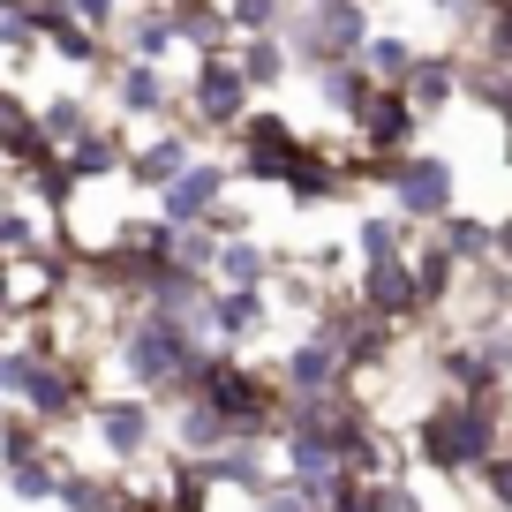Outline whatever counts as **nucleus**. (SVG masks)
<instances>
[{"label": "nucleus", "mask_w": 512, "mask_h": 512, "mask_svg": "<svg viewBox=\"0 0 512 512\" xmlns=\"http://www.w3.org/2000/svg\"><path fill=\"white\" fill-rule=\"evenodd\" d=\"M211 475V490H241V497H264L272 490V460H264V437H226L219 452H211V460H196Z\"/></svg>", "instance_id": "6ab92c4d"}, {"label": "nucleus", "mask_w": 512, "mask_h": 512, "mask_svg": "<svg viewBox=\"0 0 512 512\" xmlns=\"http://www.w3.org/2000/svg\"><path fill=\"white\" fill-rule=\"evenodd\" d=\"M407 256H415V294H422V309H430V317H445L452 294H460V272H467V264H460L437 234H422Z\"/></svg>", "instance_id": "aec40b11"}, {"label": "nucleus", "mask_w": 512, "mask_h": 512, "mask_svg": "<svg viewBox=\"0 0 512 512\" xmlns=\"http://www.w3.org/2000/svg\"><path fill=\"white\" fill-rule=\"evenodd\" d=\"M0 400L23 407V415H38L53 437H68L83 415H91L98 377H91V362H76V354H31L16 339V347H0Z\"/></svg>", "instance_id": "7ed1b4c3"}, {"label": "nucleus", "mask_w": 512, "mask_h": 512, "mask_svg": "<svg viewBox=\"0 0 512 512\" xmlns=\"http://www.w3.org/2000/svg\"><path fill=\"white\" fill-rule=\"evenodd\" d=\"M309 83H317V106H324V113H339L347 128H354V113H362V98L377 91V76H369L362 61H332V68H317Z\"/></svg>", "instance_id": "a878e982"}, {"label": "nucleus", "mask_w": 512, "mask_h": 512, "mask_svg": "<svg viewBox=\"0 0 512 512\" xmlns=\"http://www.w3.org/2000/svg\"><path fill=\"white\" fill-rule=\"evenodd\" d=\"M272 287H219L211 279V309H204V324H211V339L219 347H241V339H256V332H272Z\"/></svg>", "instance_id": "4468645a"}, {"label": "nucleus", "mask_w": 512, "mask_h": 512, "mask_svg": "<svg viewBox=\"0 0 512 512\" xmlns=\"http://www.w3.org/2000/svg\"><path fill=\"white\" fill-rule=\"evenodd\" d=\"M174 31H181V53H219V46H234L226 0H174Z\"/></svg>", "instance_id": "bb28decb"}, {"label": "nucleus", "mask_w": 512, "mask_h": 512, "mask_svg": "<svg viewBox=\"0 0 512 512\" xmlns=\"http://www.w3.org/2000/svg\"><path fill=\"white\" fill-rule=\"evenodd\" d=\"M226 23H234V38L279 31V23H287V0H226Z\"/></svg>", "instance_id": "72a5a7b5"}, {"label": "nucleus", "mask_w": 512, "mask_h": 512, "mask_svg": "<svg viewBox=\"0 0 512 512\" xmlns=\"http://www.w3.org/2000/svg\"><path fill=\"white\" fill-rule=\"evenodd\" d=\"M16 324V294H8V264H0V332Z\"/></svg>", "instance_id": "79ce46f5"}, {"label": "nucleus", "mask_w": 512, "mask_h": 512, "mask_svg": "<svg viewBox=\"0 0 512 512\" xmlns=\"http://www.w3.org/2000/svg\"><path fill=\"white\" fill-rule=\"evenodd\" d=\"M354 144H369V151H415L422 144V113L407 106L400 83H377V91L362 98V113H354Z\"/></svg>", "instance_id": "f8f14e48"}, {"label": "nucleus", "mask_w": 512, "mask_h": 512, "mask_svg": "<svg viewBox=\"0 0 512 512\" xmlns=\"http://www.w3.org/2000/svg\"><path fill=\"white\" fill-rule=\"evenodd\" d=\"M46 211L31 204V196H16V204H0V264H16V256H31V249H46Z\"/></svg>", "instance_id": "7c9ffc66"}, {"label": "nucleus", "mask_w": 512, "mask_h": 512, "mask_svg": "<svg viewBox=\"0 0 512 512\" xmlns=\"http://www.w3.org/2000/svg\"><path fill=\"white\" fill-rule=\"evenodd\" d=\"M309 136L294 128V113L279 106H249L234 121V136H226V159H234V189H279V174L294 166V151H302Z\"/></svg>", "instance_id": "423d86ee"}, {"label": "nucleus", "mask_w": 512, "mask_h": 512, "mask_svg": "<svg viewBox=\"0 0 512 512\" xmlns=\"http://www.w3.org/2000/svg\"><path fill=\"white\" fill-rule=\"evenodd\" d=\"M256 106V83L241 76L234 46L219 53H189V83H181V121L189 136H234V121Z\"/></svg>", "instance_id": "39448f33"}, {"label": "nucleus", "mask_w": 512, "mask_h": 512, "mask_svg": "<svg viewBox=\"0 0 512 512\" xmlns=\"http://www.w3.org/2000/svg\"><path fill=\"white\" fill-rule=\"evenodd\" d=\"M106 98H113V121H151V128H166V121H181V91L166 83V68L159 61H113V76H106Z\"/></svg>", "instance_id": "9d476101"}, {"label": "nucleus", "mask_w": 512, "mask_h": 512, "mask_svg": "<svg viewBox=\"0 0 512 512\" xmlns=\"http://www.w3.org/2000/svg\"><path fill=\"white\" fill-rule=\"evenodd\" d=\"M211 347H219V339H211L204 324H189V317H166V309H128L121 332H113V369H121L128 392H144V400L174 407V400H189V377H196V362H204Z\"/></svg>", "instance_id": "f03ea898"}, {"label": "nucleus", "mask_w": 512, "mask_h": 512, "mask_svg": "<svg viewBox=\"0 0 512 512\" xmlns=\"http://www.w3.org/2000/svg\"><path fill=\"white\" fill-rule=\"evenodd\" d=\"M422 8H437V16H452V8H460V0H422Z\"/></svg>", "instance_id": "a18cd8bd"}, {"label": "nucleus", "mask_w": 512, "mask_h": 512, "mask_svg": "<svg viewBox=\"0 0 512 512\" xmlns=\"http://www.w3.org/2000/svg\"><path fill=\"white\" fill-rule=\"evenodd\" d=\"M505 437H512V384H490V392H445L437 384L422 400L415 430H407V460L437 482H475L505 452Z\"/></svg>", "instance_id": "f257e3e1"}, {"label": "nucleus", "mask_w": 512, "mask_h": 512, "mask_svg": "<svg viewBox=\"0 0 512 512\" xmlns=\"http://www.w3.org/2000/svg\"><path fill=\"white\" fill-rule=\"evenodd\" d=\"M249 512H317V505H309V490H302V482H287V475H279L264 497H249Z\"/></svg>", "instance_id": "58836bf2"}, {"label": "nucleus", "mask_w": 512, "mask_h": 512, "mask_svg": "<svg viewBox=\"0 0 512 512\" xmlns=\"http://www.w3.org/2000/svg\"><path fill=\"white\" fill-rule=\"evenodd\" d=\"M196 226H211V234H219V241H234V234H249V204H241V196L226 189V196H219V204H211V211H204V219H196Z\"/></svg>", "instance_id": "e433bc0d"}, {"label": "nucleus", "mask_w": 512, "mask_h": 512, "mask_svg": "<svg viewBox=\"0 0 512 512\" xmlns=\"http://www.w3.org/2000/svg\"><path fill=\"white\" fill-rule=\"evenodd\" d=\"M497 362H505V384H512V317L497 324Z\"/></svg>", "instance_id": "37998d69"}, {"label": "nucleus", "mask_w": 512, "mask_h": 512, "mask_svg": "<svg viewBox=\"0 0 512 512\" xmlns=\"http://www.w3.org/2000/svg\"><path fill=\"white\" fill-rule=\"evenodd\" d=\"M497 166H512V113L497 121Z\"/></svg>", "instance_id": "c03bdc74"}, {"label": "nucleus", "mask_w": 512, "mask_h": 512, "mask_svg": "<svg viewBox=\"0 0 512 512\" xmlns=\"http://www.w3.org/2000/svg\"><path fill=\"white\" fill-rule=\"evenodd\" d=\"M430 234L445 241L460 264H490V256H497V219H482V211H467V204H452L445 219L430 226Z\"/></svg>", "instance_id": "b1692460"}, {"label": "nucleus", "mask_w": 512, "mask_h": 512, "mask_svg": "<svg viewBox=\"0 0 512 512\" xmlns=\"http://www.w3.org/2000/svg\"><path fill=\"white\" fill-rule=\"evenodd\" d=\"M189 159H196V136H189V128H174V121H166L159 136L128 144V166H121V181H128V189H144V196H159V189H166V181H174Z\"/></svg>", "instance_id": "2eb2a0df"}, {"label": "nucleus", "mask_w": 512, "mask_h": 512, "mask_svg": "<svg viewBox=\"0 0 512 512\" xmlns=\"http://www.w3.org/2000/svg\"><path fill=\"white\" fill-rule=\"evenodd\" d=\"M354 302L362 309H377L384 324H430V309H422V294H415V256H362L354 264Z\"/></svg>", "instance_id": "1a4fd4ad"}, {"label": "nucleus", "mask_w": 512, "mask_h": 512, "mask_svg": "<svg viewBox=\"0 0 512 512\" xmlns=\"http://www.w3.org/2000/svg\"><path fill=\"white\" fill-rule=\"evenodd\" d=\"M0 490L16 497V505H53V497H61V437H53V452H38V460H8L0 467Z\"/></svg>", "instance_id": "393cba45"}, {"label": "nucleus", "mask_w": 512, "mask_h": 512, "mask_svg": "<svg viewBox=\"0 0 512 512\" xmlns=\"http://www.w3.org/2000/svg\"><path fill=\"white\" fill-rule=\"evenodd\" d=\"M407 249H415V219H400L392 204L354 219V264H362V256H407Z\"/></svg>", "instance_id": "cd10ccee"}, {"label": "nucleus", "mask_w": 512, "mask_h": 512, "mask_svg": "<svg viewBox=\"0 0 512 512\" xmlns=\"http://www.w3.org/2000/svg\"><path fill=\"white\" fill-rule=\"evenodd\" d=\"M369 512H422V490L407 475H377L369 482Z\"/></svg>", "instance_id": "f704fd0d"}, {"label": "nucleus", "mask_w": 512, "mask_h": 512, "mask_svg": "<svg viewBox=\"0 0 512 512\" xmlns=\"http://www.w3.org/2000/svg\"><path fill=\"white\" fill-rule=\"evenodd\" d=\"M189 400H204L234 437H264V445H272L279 437V400H287V392H279L272 369L241 362V347H211L204 362H196V377H189Z\"/></svg>", "instance_id": "20e7f679"}, {"label": "nucleus", "mask_w": 512, "mask_h": 512, "mask_svg": "<svg viewBox=\"0 0 512 512\" xmlns=\"http://www.w3.org/2000/svg\"><path fill=\"white\" fill-rule=\"evenodd\" d=\"M76 23H83V31H106V38H113V23H121V0H76Z\"/></svg>", "instance_id": "ea45409f"}, {"label": "nucleus", "mask_w": 512, "mask_h": 512, "mask_svg": "<svg viewBox=\"0 0 512 512\" xmlns=\"http://www.w3.org/2000/svg\"><path fill=\"white\" fill-rule=\"evenodd\" d=\"M113 46H121L128 61H159V68H166V53L181 46V31H174V0H136V8H121V23H113Z\"/></svg>", "instance_id": "dca6fc26"}, {"label": "nucleus", "mask_w": 512, "mask_h": 512, "mask_svg": "<svg viewBox=\"0 0 512 512\" xmlns=\"http://www.w3.org/2000/svg\"><path fill=\"white\" fill-rule=\"evenodd\" d=\"M234 61H241V76L256 83V98H272V91H287V83H294V53H287V38H279V31L234 38Z\"/></svg>", "instance_id": "412c9836"}, {"label": "nucleus", "mask_w": 512, "mask_h": 512, "mask_svg": "<svg viewBox=\"0 0 512 512\" xmlns=\"http://www.w3.org/2000/svg\"><path fill=\"white\" fill-rule=\"evenodd\" d=\"M113 497H121V467H113V475L61 467V497H53V505H61V512H113Z\"/></svg>", "instance_id": "c756f323"}, {"label": "nucleus", "mask_w": 512, "mask_h": 512, "mask_svg": "<svg viewBox=\"0 0 512 512\" xmlns=\"http://www.w3.org/2000/svg\"><path fill=\"white\" fill-rule=\"evenodd\" d=\"M475 490L490 497V512H512V437H505V452H497V460L475 475Z\"/></svg>", "instance_id": "c9c22d12"}, {"label": "nucleus", "mask_w": 512, "mask_h": 512, "mask_svg": "<svg viewBox=\"0 0 512 512\" xmlns=\"http://www.w3.org/2000/svg\"><path fill=\"white\" fill-rule=\"evenodd\" d=\"M91 121H98V106H91L83 91H46V98H38V128H46V144H53V151L76 144Z\"/></svg>", "instance_id": "c85d7f7f"}, {"label": "nucleus", "mask_w": 512, "mask_h": 512, "mask_svg": "<svg viewBox=\"0 0 512 512\" xmlns=\"http://www.w3.org/2000/svg\"><path fill=\"white\" fill-rule=\"evenodd\" d=\"M272 377H279V392H332V384H354V369H347V354H339V339L324 324H302Z\"/></svg>", "instance_id": "9b49d317"}, {"label": "nucleus", "mask_w": 512, "mask_h": 512, "mask_svg": "<svg viewBox=\"0 0 512 512\" xmlns=\"http://www.w3.org/2000/svg\"><path fill=\"white\" fill-rule=\"evenodd\" d=\"M166 437H174V452H189V460H211L234 430H226L204 400H174V407H166Z\"/></svg>", "instance_id": "4be33fe9"}, {"label": "nucleus", "mask_w": 512, "mask_h": 512, "mask_svg": "<svg viewBox=\"0 0 512 512\" xmlns=\"http://www.w3.org/2000/svg\"><path fill=\"white\" fill-rule=\"evenodd\" d=\"M23 23H31L38 38H53V31L76 23V0H23Z\"/></svg>", "instance_id": "4c0bfd02"}, {"label": "nucleus", "mask_w": 512, "mask_h": 512, "mask_svg": "<svg viewBox=\"0 0 512 512\" xmlns=\"http://www.w3.org/2000/svg\"><path fill=\"white\" fill-rule=\"evenodd\" d=\"M272 272H279V256L264 249L256 234L219 241V264H211V279H219V287H272Z\"/></svg>", "instance_id": "5701e85b"}, {"label": "nucleus", "mask_w": 512, "mask_h": 512, "mask_svg": "<svg viewBox=\"0 0 512 512\" xmlns=\"http://www.w3.org/2000/svg\"><path fill=\"white\" fill-rule=\"evenodd\" d=\"M384 204L400 211V219H415V226H437L452 204H460V166H452L445 151L415 144L400 159V174H392V189H384Z\"/></svg>", "instance_id": "0eeeda50"}, {"label": "nucleus", "mask_w": 512, "mask_h": 512, "mask_svg": "<svg viewBox=\"0 0 512 512\" xmlns=\"http://www.w3.org/2000/svg\"><path fill=\"white\" fill-rule=\"evenodd\" d=\"M16 8H23V0H0V16H16Z\"/></svg>", "instance_id": "49530a36"}, {"label": "nucleus", "mask_w": 512, "mask_h": 512, "mask_svg": "<svg viewBox=\"0 0 512 512\" xmlns=\"http://www.w3.org/2000/svg\"><path fill=\"white\" fill-rule=\"evenodd\" d=\"M0 189H8V166H0Z\"/></svg>", "instance_id": "de8ad7c7"}, {"label": "nucleus", "mask_w": 512, "mask_h": 512, "mask_svg": "<svg viewBox=\"0 0 512 512\" xmlns=\"http://www.w3.org/2000/svg\"><path fill=\"white\" fill-rule=\"evenodd\" d=\"M497 264H505V272H512V211H505V219H497Z\"/></svg>", "instance_id": "a19ab883"}, {"label": "nucleus", "mask_w": 512, "mask_h": 512, "mask_svg": "<svg viewBox=\"0 0 512 512\" xmlns=\"http://www.w3.org/2000/svg\"><path fill=\"white\" fill-rule=\"evenodd\" d=\"M83 422H91V437L106 445L113 467H136L159 452V400H144V392H98Z\"/></svg>", "instance_id": "6e6552de"}, {"label": "nucleus", "mask_w": 512, "mask_h": 512, "mask_svg": "<svg viewBox=\"0 0 512 512\" xmlns=\"http://www.w3.org/2000/svg\"><path fill=\"white\" fill-rule=\"evenodd\" d=\"M166 256H174V264H189V272H211V264H219V234H211V226H166Z\"/></svg>", "instance_id": "473e14b6"}, {"label": "nucleus", "mask_w": 512, "mask_h": 512, "mask_svg": "<svg viewBox=\"0 0 512 512\" xmlns=\"http://www.w3.org/2000/svg\"><path fill=\"white\" fill-rule=\"evenodd\" d=\"M234 189V159H211V151H196L189 166H181L174 181L159 189V219H174V226H189V219H204L219 196Z\"/></svg>", "instance_id": "ddd939ff"}, {"label": "nucleus", "mask_w": 512, "mask_h": 512, "mask_svg": "<svg viewBox=\"0 0 512 512\" xmlns=\"http://www.w3.org/2000/svg\"><path fill=\"white\" fill-rule=\"evenodd\" d=\"M415 53H422V46H415L407 31H369V38H362V68H369L377 83H407Z\"/></svg>", "instance_id": "2f4dec72"}, {"label": "nucleus", "mask_w": 512, "mask_h": 512, "mask_svg": "<svg viewBox=\"0 0 512 512\" xmlns=\"http://www.w3.org/2000/svg\"><path fill=\"white\" fill-rule=\"evenodd\" d=\"M407 106L422 113V121H445L452 106H460V46L445 53H415V68H407Z\"/></svg>", "instance_id": "a211bd4d"}, {"label": "nucleus", "mask_w": 512, "mask_h": 512, "mask_svg": "<svg viewBox=\"0 0 512 512\" xmlns=\"http://www.w3.org/2000/svg\"><path fill=\"white\" fill-rule=\"evenodd\" d=\"M128 144H136V136H128V121H106V113H98L76 144H61V159H68V174H76V181H121Z\"/></svg>", "instance_id": "f3484780"}]
</instances>
